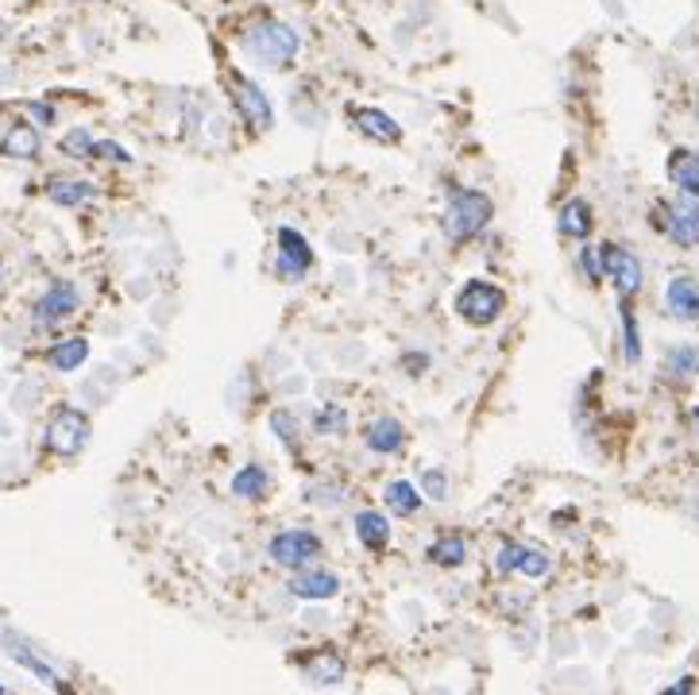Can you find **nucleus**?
Returning <instances> with one entry per match:
<instances>
[{
  "label": "nucleus",
  "mask_w": 699,
  "mask_h": 695,
  "mask_svg": "<svg viewBox=\"0 0 699 695\" xmlns=\"http://www.w3.org/2000/svg\"><path fill=\"white\" fill-rule=\"evenodd\" d=\"M298 46H302L298 31L282 20H271V15H264V20L248 23V28L240 31V51L267 70L290 66V62L298 58Z\"/></svg>",
  "instance_id": "1"
},
{
  "label": "nucleus",
  "mask_w": 699,
  "mask_h": 695,
  "mask_svg": "<svg viewBox=\"0 0 699 695\" xmlns=\"http://www.w3.org/2000/svg\"><path fill=\"white\" fill-rule=\"evenodd\" d=\"M491 216H495V205H491L487 193L480 190H456L449 197V209H444V236L452 239V244H464V239L480 236L483 228L491 224Z\"/></svg>",
  "instance_id": "2"
},
{
  "label": "nucleus",
  "mask_w": 699,
  "mask_h": 695,
  "mask_svg": "<svg viewBox=\"0 0 699 695\" xmlns=\"http://www.w3.org/2000/svg\"><path fill=\"white\" fill-rule=\"evenodd\" d=\"M649 221L653 228L673 239L676 247H699V197L676 193L673 201H657Z\"/></svg>",
  "instance_id": "3"
},
{
  "label": "nucleus",
  "mask_w": 699,
  "mask_h": 695,
  "mask_svg": "<svg viewBox=\"0 0 699 695\" xmlns=\"http://www.w3.org/2000/svg\"><path fill=\"white\" fill-rule=\"evenodd\" d=\"M503 309H506L503 286L487 282V278H475V282H467L464 290L456 293V313L464 317L467 324H475V329L495 324L498 317H503Z\"/></svg>",
  "instance_id": "4"
},
{
  "label": "nucleus",
  "mask_w": 699,
  "mask_h": 695,
  "mask_svg": "<svg viewBox=\"0 0 699 695\" xmlns=\"http://www.w3.org/2000/svg\"><path fill=\"white\" fill-rule=\"evenodd\" d=\"M225 89H228V97H233L236 113L244 116V124H248L251 131H271V124H275L271 100H267V93L259 89L251 77H244L240 70H228Z\"/></svg>",
  "instance_id": "5"
},
{
  "label": "nucleus",
  "mask_w": 699,
  "mask_h": 695,
  "mask_svg": "<svg viewBox=\"0 0 699 695\" xmlns=\"http://www.w3.org/2000/svg\"><path fill=\"white\" fill-rule=\"evenodd\" d=\"M89 432H94V425H89V417L82 414V409L55 406V414H51L43 440H47V448L55 456H78L82 448L89 445Z\"/></svg>",
  "instance_id": "6"
},
{
  "label": "nucleus",
  "mask_w": 699,
  "mask_h": 695,
  "mask_svg": "<svg viewBox=\"0 0 699 695\" xmlns=\"http://www.w3.org/2000/svg\"><path fill=\"white\" fill-rule=\"evenodd\" d=\"M267 553H271V560L279 564V568L302 571V568H310L321 553H325V545H321V537L310 530H282L271 537Z\"/></svg>",
  "instance_id": "7"
},
{
  "label": "nucleus",
  "mask_w": 699,
  "mask_h": 695,
  "mask_svg": "<svg viewBox=\"0 0 699 695\" xmlns=\"http://www.w3.org/2000/svg\"><path fill=\"white\" fill-rule=\"evenodd\" d=\"M82 306V290L74 282H55L43 290V298L32 306V321L35 329H58V324H66L74 313H78Z\"/></svg>",
  "instance_id": "8"
},
{
  "label": "nucleus",
  "mask_w": 699,
  "mask_h": 695,
  "mask_svg": "<svg viewBox=\"0 0 699 695\" xmlns=\"http://www.w3.org/2000/svg\"><path fill=\"white\" fill-rule=\"evenodd\" d=\"M599 259H603V275L614 282L619 298H634V293L642 290V263H637L634 252H626L622 244L606 239V244H599Z\"/></svg>",
  "instance_id": "9"
},
{
  "label": "nucleus",
  "mask_w": 699,
  "mask_h": 695,
  "mask_svg": "<svg viewBox=\"0 0 699 695\" xmlns=\"http://www.w3.org/2000/svg\"><path fill=\"white\" fill-rule=\"evenodd\" d=\"M275 239H279V275L290 278V282H298V278L310 275V267H313L310 239H305L298 228H290V224H282Z\"/></svg>",
  "instance_id": "10"
},
{
  "label": "nucleus",
  "mask_w": 699,
  "mask_h": 695,
  "mask_svg": "<svg viewBox=\"0 0 699 695\" xmlns=\"http://www.w3.org/2000/svg\"><path fill=\"white\" fill-rule=\"evenodd\" d=\"M4 649H9V656H12V661H17L20 669H28V672H32L35 680H43V684H47V687H55L58 695H74V687L66 684L63 676H58V669H55V664H47V661H43V656L35 653V649L28 645V641L20 638V633H4Z\"/></svg>",
  "instance_id": "11"
},
{
  "label": "nucleus",
  "mask_w": 699,
  "mask_h": 695,
  "mask_svg": "<svg viewBox=\"0 0 699 695\" xmlns=\"http://www.w3.org/2000/svg\"><path fill=\"white\" fill-rule=\"evenodd\" d=\"M298 669H302V676L310 680L313 687H336L348 676V661H344V653H336V649H313V653H305L302 661H298Z\"/></svg>",
  "instance_id": "12"
},
{
  "label": "nucleus",
  "mask_w": 699,
  "mask_h": 695,
  "mask_svg": "<svg viewBox=\"0 0 699 695\" xmlns=\"http://www.w3.org/2000/svg\"><path fill=\"white\" fill-rule=\"evenodd\" d=\"M290 595L305 602H325L333 595H341V576L329 568H302L290 576Z\"/></svg>",
  "instance_id": "13"
},
{
  "label": "nucleus",
  "mask_w": 699,
  "mask_h": 695,
  "mask_svg": "<svg viewBox=\"0 0 699 695\" xmlns=\"http://www.w3.org/2000/svg\"><path fill=\"white\" fill-rule=\"evenodd\" d=\"M40 128L28 120H0V154L9 159H40Z\"/></svg>",
  "instance_id": "14"
},
{
  "label": "nucleus",
  "mask_w": 699,
  "mask_h": 695,
  "mask_svg": "<svg viewBox=\"0 0 699 695\" xmlns=\"http://www.w3.org/2000/svg\"><path fill=\"white\" fill-rule=\"evenodd\" d=\"M665 309L676 321H699V278L673 275L665 286Z\"/></svg>",
  "instance_id": "15"
},
{
  "label": "nucleus",
  "mask_w": 699,
  "mask_h": 695,
  "mask_svg": "<svg viewBox=\"0 0 699 695\" xmlns=\"http://www.w3.org/2000/svg\"><path fill=\"white\" fill-rule=\"evenodd\" d=\"M364 445L372 448L375 456L402 452V448H406V425L398 421V417H390V414L375 417V421L367 425V432H364Z\"/></svg>",
  "instance_id": "16"
},
{
  "label": "nucleus",
  "mask_w": 699,
  "mask_h": 695,
  "mask_svg": "<svg viewBox=\"0 0 699 695\" xmlns=\"http://www.w3.org/2000/svg\"><path fill=\"white\" fill-rule=\"evenodd\" d=\"M352 124H356L367 139H375V143H398V139H402L398 120H390L383 108H352Z\"/></svg>",
  "instance_id": "17"
},
{
  "label": "nucleus",
  "mask_w": 699,
  "mask_h": 695,
  "mask_svg": "<svg viewBox=\"0 0 699 695\" xmlns=\"http://www.w3.org/2000/svg\"><path fill=\"white\" fill-rule=\"evenodd\" d=\"M97 185L86 182V178H51L47 182V197L55 201V205L63 209H82L89 205V201H97Z\"/></svg>",
  "instance_id": "18"
},
{
  "label": "nucleus",
  "mask_w": 699,
  "mask_h": 695,
  "mask_svg": "<svg viewBox=\"0 0 699 695\" xmlns=\"http://www.w3.org/2000/svg\"><path fill=\"white\" fill-rule=\"evenodd\" d=\"M668 178H673V185L680 193L699 197V151H691V147H676V151L668 154Z\"/></svg>",
  "instance_id": "19"
},
{
  "label": "nucleus",
  "mask_w": 699,
  "mask_h": 695,
  "mask_svg": "<svg viewBox=\"0 0 699 695\" xmlns=\"http://www.w3.org/2000/svg\"><path fill=\"white\" fill-rule=\"evenodd\" d=\"M86 360H89V340L86 336H66V340H55V344L47 348V363L55 371H78Z\"/></svg>",
  "instance_id": "20"
},
{
  "label": "nucleus",
  "mask_w": 699,
  "mask_h": 695,
  "mask_svg": "<svg viewBox=\"0 0 699 695\" xmlns=\"http://www.w3.org/2000/svg\"><path fill=\"white\" fill-rule=\"evenodd\" d=\"M591 224H595V216H591V205L583 197H572L564 209H560V216H557L560 236H572V239H588L591 236Z\"/></svg>",
  "instance_id": "21"
},
{
  "label": "nucleus",
  "mask_w": 699,
  "mask_h": 695,
  "mask_svg": "<svg viewBox=\"0 0 699 695\" xmlns=\"http://www.w3.org/2000/svg\"><path fill=\"white\" fill-rule=\"evenodd\" d=\"M356 537L364 541L372 553H383L390 545V522L383 517V510H359L356 514Z\"/></svg>",
  "instance_id": "22"
},
{
  "label": "nucleus",
  "mask_w": 699,
  "mask_h": 695,
  "mask_svg": "<svg viewBox=\"0 0 699 695\" xmlns=\"http://www.w3.org/2000/svg\"><path fill=\"white\" fill-rule=\"evenodd\" d=\"M665 375L673 378V383H688V378L699 375V348L696 344H673L665 352Z\"/></svg>",
  "instance_id": "23"
},
{
  "label": "nucleus",
  "mask_w": 699,
  "mask_h": 695,
  "mask_svg": "<svg viewBox=\"0 0 699 695\" xmlns=\"http://www.w3.org/2000/svg\"><path fill=\"white\" fill-rule=\"evenodd\" d=\"M383 502L390 506V514L398 517H413L426 502H421V491L410 483V479H390L387 491H383Z\"/></svg>",
  "instance_id": "24"
},
{
  "label": "nucleus",
  "mask_w": 699,
  "mask_h": 695,
  "mask_svg": "<svg viewBox=\"0 0 699 695\" xmlns=\"http://www.w3.org/2000/svg\"><path fill=\"white\" fill-rule=\"evenodd\" d=\"M429 564H437V568H460V564L467 560V541L464 533H441V537L429 545Z\"/></svg>",
  "instance_id": "25"
},
{
  "label": "nucleus",
  "mask_w": 699,
  "mask_h": 695,
  "mask_svg": "<svg viewBox=\"0 0 699 695\" xmlns=\"http://www.w3.org/2000/svg\"><path fill=\"white\" fill-rule=\"evenodd\" d=\"M267 491H271V479H267V468H264V463H248V468H240V471L233 475V494H240V499L259 502Z\"/></svg>",
  "instance_id": "26"
},
{
  "label": "nucleus",
  "mask_w": 699,
  "mask_h": 695,
  "mask_svg": "<svg viewBox=\"0 0 699 695\" xmlns=\"http://www.w3.org/2000/svg\"><path fill=\"white\" fill-rule=\"evenodd\" d=\"M619 317H622V348H626V363H637L642 360V332H637V317H634L630 298L619 301Z\"/></svg>",
  "instance_id": "27"
},
{
  "label": "nucleus",
  "mask_w": 699,
  "mask_h": 695,
  "mask_svg": "<svg viewBox=\"0 0 699 695\" xmlns=\"http://www.w3.org/2000/svg\"><path fill=\"white\" fill-rule=\"evenodd\" d=\"M549 568H552V560H549V553H545V548H529V545H521V556H518V576H526V579H545V576H549Z\"/></svg>",
  "instance_id": "28"
},
{
  "label": "nucleus",
  "mask_w": 699,
  "mask_h": 695,
  "mask_svg": "<svg viewBox=\"0 0 699 695\" xmlns=\"http://www.w3.org/2000/svg\"><path fill=\"white\" fill-rule=\"evenodd\" d=\"M344 406H336V402H329V406H321L318 414H313V425H318V432H341L344 429Z\"/></svg>",
  "instance_id": "29"
},
{
  "label": "nucleus",
  "mask_w": 699,
  "mask_h": 695,
  "mask_svg": "<svg viewBox=\"0 0 699 695\" xmlns=\"http://www.w3.org/2000/svg\"><path fill=\"white\" fill-rule=\"evenodd\" d=\"M94 143H97V139L89 136L86 128H78V131H71V136L63 139V151L74 154V159H94Z\"/></svg>",
  "instance_id": "30"
},
{
  "label": "nucleus",
  "mask_w": 699,
  "mask_h": 695,
  "mask_svg": "<svg viewBox=\"0 0 699 695\" xmlns=\"http://www.w3.org/2000/svg\"><path fill=\"white\" fill-rule=\"evenodd\" d=\"M518 556H521L518 541H506V545L495 553V571H498V576H514V571H518Z\"/></svg>",
  "instance_id": "31"
},
{
  "label": "nucleus",
  "mask_w": 699,
  "mask_h": 695,
  "mask_svg": "<svg viewBox=\"0 0 699 695\" xmlns=\"http://www.w3.org/2000/svg\"><path fill=\"white\" fill-rule=\"evenodd\" d=\"M271 429L282 437V445H298V421H294V414H290V409H275Z\"/></svg>",
  "instance_id": "32"
},
{
  "label": "nucleus",
  "mask_w": 699,
  "mask_h": 695,
  "mask_svg": "<svg viewBox=\"0 0 699 695\" xmlns=\"http://www.w3.org/2000/svg\"><path fill=\"white\" fill-rule=\"evenodd\" d=\"M94 159H109V162H117V167H128V162H132V154H128L120 143H112V139H97Z\"/></svg>",
  "instance_id": "33"
},
{
  "label": "nucleus",
  "mask_w": 699,
  "mask_h": 695,
  "mask_svg": "<svg viewBox=\"0 0 699 695\" xmlns=\"http://www.w3.org/2000/svg\"><path fill=\"white\" fill-rule=\"evenodd\" d=\"M580 267H583V275H588V282L591 286H599L603 282V259H599V247H583L580 252Z\"/></svg>",
  "instance_id": "34"
},
{
  "label": "nucleus",
  "mask_w": 699,
  "mask_h": 695,
  "mask_svg": "<svg viewBox=\"0 0 699 695\" xmlns=\"http://www.w3.org/2000/svg\"><path fill=\"white\" fill-rule=\"evenodd\" d=\"M426 491L433 494V499H444V491H449V479H444L437 468H429L426 471Z\"/></svg>",
  "instance_id": "35"
},
{
  "label": "nucleus",
  "mask_w": 699,
  "mask_h": 695,
  "mask_svg": "<svg viewBox=\"0 0 699 695\" xmlns=\"http://www.w3.org/2000/svg\"><path fill=\"white\" fill-rule=\"evenodd\" d=\"M28 113H32V120L43 124V128H47V124H55V108H51V105H40V100H28Z\"/></svg>",
  "instance_id": "36"
},
{
  "label": "nucleus",
  "mask_w": 699,
  "mask_h": 695,
  "mask_svg": "<svg viewBox=\"0 0 699 695\" xmlns=\"http://www.w3.org/2000/svg\"><path fill=\"white\" fill-rule=\"evenodd\" d=\"M660 695H696V680L691 676H684V680H676L673 687H665Z\"/></svg>",
  "instance_id": "37"
},
{
  "label": "nucleus",
  "mask_w": 699,
  "mask_h": 695,
  "mask_svg": "<svg viewBox=\"0 0 699 695\" xmlns=\"http://www.w3.org/2000/svg\"><path fill=\"white\" fill-rule=\"evenodd\" d=\"M406 367H410V371H421V367H429V355H406Z\"/></svg>",
  "instance_id": "38"
},
{
  "label": "nucleus",
  "mask_w": 699,
  "mask_h": 695,
  "mask_svg": "<svg viewBox=\"0 0 699 695\" xmlns=\"http://www.w3.org/2000/svg\"><path fill=\"white\" fill-rule=\"evenodd\" d=\"M691 421H696V429H699V406H696V409H691Z\"/></svg>",
  "instance_id": "39"
},
{
  "label": "nucleus",
  "mask_w": 699,
  "mask_h": 695,
  "mask_svg": "<svg viewBox=\"0 0 699 695\" xmlns=\"http://www.w3.org/2000/svg\"><path fill=\"white\" fill-rule=\"evenodd\" d=\"M0 278H4V259H0Z\"/></svg>",
  "instance_id": "40"
},
{
  "label": "nucleus",
  "mask_w": 699,
  "mask_h": 695,
  "mask_svg": "<svg viewBox=\"0 0 699 695\" xmlns=\"http://www.w3.org/2000/svg\"><path fill=\"white\" fill-rule=\"evenodd\" d=\"M0 695H9V692H4V684H0Z\"/></svg>",
  "instance_id": "41"
},
{
  "label": "nucleus",
  "mask_w": 699,
  "mask_h": 695,
  "mask_svg": "<svg viewBox=\"0 0 699 695\" xmlns=\"http://www.w3.org/2000/svg\"><path fill=\"white\" fill-rule=\"evenodd\" d=\"M221 4H233V0H221Z\"/></svg>",
  "instance_id": "42"
},
{
  "label": "nucleus",
  "mask_w": 699,
  "mask_h": 695,
  "mask_svg": "<svg viewBox=\"0 0 699 695\" xmlns=\"http://www.w3.org/2000/svg\"><path fill=\"white\" fill-rule=\"evenodd\" d=\"M696 113H699V100H696Z\"/></svg>",
  "instance_id": "43"
}]
</instances>
